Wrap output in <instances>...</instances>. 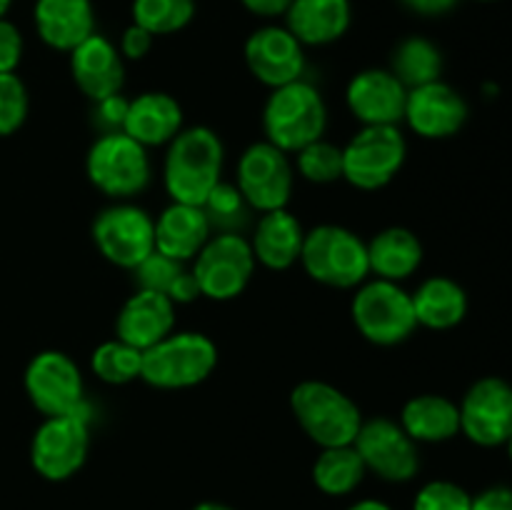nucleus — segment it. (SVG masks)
<instances>
[{
	"mask_svg": "<svg viewBox=\"0 0 512 510\" xmlns=\"http://www.w3.org/2000/svg\"><path fill=\"white\" fill-rule=\"evenodd\" d=\"M370 273L380 280L403 283L410 275L418 273L423 263V243L408 228H385L368 243Z\"/></svg>",
	"mask_w": 512,
	"mask_h": 510,
	"instance_id": "28",
	"label": "nucleus"
},
{
	"mask_svg": "<svg viewBox=\"0 0 512 510\" xmlns=\"http://www.w3.org/2000/svg\"><path fill=\"white\" fill-rule=\"evenodd\" d=\"M215 365L218 348L213 340L198 330H183L143 350L140 380L158 390H185L208 380Z\"/></svg>",
	"mask_w": 512,
	"mask_h": 510,
	"instance_id": "4",
	"label": "nucleus"
},
{
	"mask_svg": "<svg viewBox=\"0 0 512 510\" xmlns=\"http://www.w3.org/2000/svg\"><path fill=\"white\" fill-rule=\"evenodd\" d=\"M295 170L303 175L308 183L328 185L343 178V148L328 143V140H315L295 153Z\"/></svg>",
	"mask_w": 512,
	"mask_h": 510,
	"instance_id": "33",
	"label": "nucleus"
},
{
	"mask_svg": "<svg viewBox=\"0 0 512 510\" xmlns=\"http://www.w3.org/2000/svg\"><path fill=\"white\" fill-rule=\"evenodd\" d=\"M505 450H508V458H510V463H512V435H510L508 443H505Z\"/></svg>",
	"mask_w": 512,
	"mask_h": 510,
	"instance_id": "48",
	"label": "nucleus"
},
{
	"mask_svg": "<svg viewBox=\"0 0 512 510\" xmlns=\"http://www.w3.org/2000/svg\"><path fill=\"white\" fill-rule=\"evenodd\" d=\"M460 435L485 450L505 448L512 435V383L500 375L478 378L458 403Z\"/></svg>",
	"mask_w": 512,
	"mask_h": 510,
	"instance_id": "12",
	"label": "nucleus"
},
{
	"mask_svg": "<svg viewBox=\"0 0 512 510\" xmlns=\"http://www.w3.org/2000/svg\"><path fill=\"white\" fill-rule=\"evenodd\" d=\"M70 75L78 85L80 93L88 100H98L118 95L125 85V63L118 45L110 38L95 30L90 38H85L78 48L68 53Z\"/></svg>",
	"mask_w": 512,
	"mask_h": 510,
	"instance_id": "18",
	"label": "nucleus"
},
{
	"mask_svg": "<svg viewBox=\"0 0 512 510\" xmlns=\"http://www.w3.org/2000/svg\"><path fill=\"white\" fill-rule=\"evenodd\" d=\"M445 58L438 43H433L425 35H408L400 40L390 55V73L400 80L408 90L420 85L443 80Z\"/></svg>",
	"mask_w": 512,
	"mask_h": 510,
	"instance_id": "29",
	"label": "nucleus"
},
{
	"mask_svg": "<svg viewBox=\"0 0 512 510\" xmlns=\"http://www.w3.org/2000/svg\"><path fill=\"white\" fill-rule=\"evenodd\" d=\"M345 510H393L388 503H383V500H375V498H365V500H358V503H353L350 508Z\"/></svg>",
	"mask_w": 512,
	"mask_h": 510,
	"instance_id": "45",
	"label": "nucleus"
},
{
	"mask_svg": "<svg viewBox=\"0 0 512 510\" xmlns=\"http://www.w3.org/2000/svg\"><path fill=\"white\" fill-rule=\"evenodd\" d=\"M175 328V303L163 293L135 290L115 318V338L138 350L153 348Z\"/></svg>",
	"mask_w": 512,
	"mask_h": 510,
	"instance_id": "20",
	"label": "nucleus"
},
{
	"mask_svg": "<svg viewBox=\"0 0 512 510\" xmlns=\"http://www.w3.org/2000/svg\"><path fill=\"white\" fill-rule=\"evenodd\" d=\"M10 5H13V0H0V20H3L5 15H8Z\"/></svg>",
	"mask_w": 512,
	"mask_h": 510,
	"instance_id": "47",
	"label": "nucleus"
},
{
	"mask_svg": "<svg viewBox=\"0 0 512 510\" xmlns=\"http://www.w3.org/2000/svg\"><path fill=\"white\" fill-rule=\"evenodd\" d=\"M225 148L215 130L205 125L183 128L168 143L163 160V183L173 203L200 205L223 180Z\"/></svg>",
	"mask_w": 512,
	"mask_h": 510,
	"instance_id": "1",
	"label": "nucleus"
},
{
	"mask_svg": "<svg viewBox=\"0 0 512 510\" xmlns=\"http://www.w3.org/2000/svg\"><path fill=\"white\" fill-rule=\"evenodd\" d=\"M300 263L315 283L338 290L358 288L370 275L368 243L343 225H318L308 230Z\"/></svg>",
	"mask_w": 512,
	"mask_h": 510,
	"instance_id": "5",
	"label": "nucleus"
},
{
	"mask_svg": "<svg viewBox=\"0 0 512 510\" xmlns=\"http://www.w3.org/2000/svg\"><path fill=\"white\" fill-rule=\"evenodd\" d=\"M255 273V255L250 240L240 233L210 235L193 260V275L200 295L208 300H233L248 288Z\"/></svg>",
	"mask_w": 512,
	"mask_h": 510,
	"instance_id": "10",
	"label": "nucleus"
},
{
	"mask_svg": "<svg viewBox=\"0 0 512 510\" xmlns=\"http://www.w3.org/2000/svg\"><path fill=\"white\" fill-rule=\"evenodd\" d=\"M28 88L18 73H0V138L18 133L28 118Z\"/></svg>",
	"mask_w": 512,
	"mask_h": 510,
	"instance_id": "35",
	"label": "nucleus"
},
{
	"mask_svg": "<svg viewBox=\"0 0 512 510\" xmlns=\"http://www.w3.org/2000/svg\"><path fill=\"white\" fill-rule=\"evenodd\" d=\"M290 410L303 433L320 448L353 445L363 425L358 403L323 380H303L295 385L290 393Z\"/></svg>",
	"mask_w": 512,
	"mask_h": 510,
	"instance_id": "3",
	"label": "nucleus"
},
{
	"mask_svg": "<svg viewBox=\"0 0 512 510\" xmlns=\"http://www.w3.org/2000/svg\"><path fill=\"white\" fill-rule=\"evenodd\" d=\"M410 295H413L415 320L428 330L455 328V325L463 323L470 308L465 288L448 275L425 278Z\"/></svg>",
	"mask_w": 512,
	"mask_h": 510,
	"instance_id": "27",
	"label": "nucleus"
},
{
	"mask_svg": "<svg viewBox=\"0 0 512 510\" xmlns=\"http://www.w3.org/2000/svg\"><path fill=\"white\" fill-rule=\"evenodd\" d=\"M295 183V170L288 153L275 148L268 140L248 145L238 160L235 188L250 205V210L270 213L290 203Z\"/></svg>",
	"mask_w": 512,
	"mask_h": 510,
	"instance_id": "13",
	"label": "nucleus"
},
{
	"mask_svg": "<svg viewBox=\"0 0 512 510\" xmlns=\"http://www.w3.org/2000/svg\"><path fill=\"white\" fill-rule=\"evenodd\" d=\"M85 175L103 195L128 200L150 185L153 165L145 145L125 133L100 135L85 158Z\"/></svg>",
	"mask_w": 512,
	"mask_h": 510,
	"instance_id": "7",
	"label": "nucleus"
},
{
	"mask_svg": "<svg viewBox=\"0 0 512 510\" xmlns=\"http://www.w3.org/2000/svg\"><path fill=\"white\" fill-rule=\"evenodd\" d=\"M88 403L68 415L45 418L30 440V465L40 478L63 483L88 460L90 415Z\"/></svg>",
	"mask_w": 512,
	"mask_h": 510,
	"instance_id": "8",
	"label": "nucleus"
},
{
	"mask_svg": "<svg viewBox=\"0 0 512 510\" xmlns=\"http://www.w3.org/2000/svg\"><path fill=\"white\" fill-rule=\"evenodd\" d=\"M408 88L388 68L360 70L345 90V103L363 125L403 123Z\"/></svg>",
	"mask_w": 512,
	"mask_h": 510,
	"instance_id": "19",
	"label": "nucleus"
},
{
	"mask_svg": "<svg viewBox=\"0 0 512 510\" xmlns=\"http://www.w3.org/2000/svg\"><path fill=\"white\" fill-rule=\"evenodd\" d=\"M475 3H498V0H475Z\"/></svg>",
	"mask_w": 512,
	"mask_h": 510,
	"instance_id": "49",
	"label": "nucleus"
},
{
	"mask_svg": "<svg viewBox=\"0 0 512 510\" xmlns=\"http://www.w3.org/2000/svg\"><path fill=\"white\" fill-rule=\"evenodd\" d=\"M198 13V0H133L130 18L148 33L173 35L188 28Z\"/></svg>",
	"mask_w": 512,
	"mask_h": 510,
	"instance_id": "31",
	"label": "nucleus"
},
{
	"mask_svg": "<svg viewBox=\"0 0 512 510\" xmlns=\"http://www.w3.org/2000/svg\"><path fill=\"white\" fill-rule=\"evenodd\" d=\"M168 298L173 300L175 305H185V303H193V300L203 298L198 288V280H195L193 270L185 268L183 273L178 275V280L173 283V288L168 290Z\"/></svg>",
	"mask_w": 512,
	"mask_h": 510,
	"instance_id": "43",
	"label": "nucleus"
},
{
	"mask_svg": "<svg viewBox=\"0 0 512 510\" xmlns=\"http://www.w3.org/2000/svg\"><path fill=\"white\" fill-rule=\"evenodd\" d=\"M130 100L123 98V93L110 95V98L98 100L93 108V123L100 130V135L123 133L125 115H128Z\"/></svg>",
	"mask_w": 512,
	"mask_h": 510,
	"instance_id": "38",
	"label": "nucleus"
},
{
	"mask_svg": "<svg viewBox=\"0 0 512 510\" xmlns=\"http://www.w3.org/2000/svg\"><path fill=\"white\" fill-rule=\"evenodd\" d=\"M470 510H512V485H490L473 495Z\"/></svg>",
	"mask_w": 512,
	"mask_h": 510,
	"instance_id": "41",
	"label": "nucleus"
},
{
	"mask_svg": "<svg viewBox=\"0 0 512 510\" xmlns=\"http://www.w3.org/2000/svg\"><path fill=\"white\" fill-rule=\"evenodd\" d=\"M408 13L420 15V18H440L448 15L450 10L458 8L460 0H398Z\"/></svg>",
	"mask_w": 512,
	"mask_h": 510,
	"instance_id": "42",
	"label": "nucleus"
},
{
	"mask_svg": "<svg viewBox=\"0 0 512 510\" xmlns=\"http://www.w3.org/2000/svg\"><path fill=\"white\" fill-rule=\"evenodd\" d=\"M93 243L108 263L133 270L155 250V220L140 205L120 200L95 215Z\"/></svg>",
	"mask_w": 512,
	"mask_h": 510,
	"instance_id": "11",
	"label": "nucleus"
},
{
	"mask_svg": "<svg viewBox=\"0 0 512 510\" xmlns=\"http://www.w3.org/2000/svg\"><path fill=\"white\" fill-rule=\"evenodd\" d=\"M210 220L200 205L170 203L155 220V250L188 263L210 240Z\"/></svg>",
	"mask_w": 512,
	"mask_h": 510,
	"instance_id": "25",
	"label": "nucleus"
},
{
	"mask_svg": "<svg viewBox=\"0 0 512 510\" xmlns=\"http://www.w3.org/2000/svg\"><path fill=\"white\" fill-rule=\"evenodd\" d=\"M183 270L185 263L153 250L138 268H133V275L135 283H138V290H153V293L168 295V290L173 288V283L178 280V275Z\"/></svg>",
	"mask_w": 512,
	"mask_h": 510,
	"instance_id": "37",
	"label": "nucleus"
},
{
	"mask_svg": "<svg viewBox=\"0 0 512 510\" xmlns=\"http://www.w3.org/2000/svg\"><path fill=\"white\" fill-rule=\"evenodd\" d=\"M368 470L355 445H338V448H320V455L313 463V483L320 493L330 498H343L360 488Z\"/></svg>",
	"mask_w": 512,
	"mask_h": 510,
	"instance_id": "30",
	"label": "nucleus"
},
{
	"mask_svg": "<svg viewBox=\"0 0 512 510\" xmlns=\"http://www.w3.org/2000/svg\"><path fill=\"white\" fill-rule=\"evenodd\" d=\"M203 210L210 220V228H220V233H240L243 223L248 220L250 205L245 203L235 185L220 180L203 203Z\"/></svg>",
	"mask_w": 512,
	"mask_h": 510,
	"instance_id": "34",
	"label": "nucleus"
},
{
	"mask_svg": "<svg viewBox=\"0 0 512 510\" xmlns=\"http://www.w3.org/2000/svg\"><path fill=\"white\" fill-rule=\"evenodd\" d=\"M183 130V108L173 95L163 90H148L130 100L123 133L145 148L168 145Z\"/></svg>",
	"mask_w": 512,
	"mask_h": 510,
	"instance_id": "23",
	"label": "nucleus"
},
{
	"mask_svg": "<svg viewBox=\"0 0 512 510\" xmlns=\"http://www.w3.org/2000/svg\"><path fill=\"white\" fill-rule=\"evenodd\" d=\"M153 43H155V35L148 33L145 28H140V25L130 23L128 28L120 33V43H118V50L123 58L128 60H143L145 55L153 50Z\"/></svg>",
	"mask_w": 512,
	"mask_h": 510,
	"instance_id": "40",
	"label": "nucleus"
},
{
	"mask_svg": "<svg viewBox=\"0 0 512 510\" xmlns=\"http://www.w3.org/2000/svg\"><path fill=\"white\" fill-rule=\"evenodd\" d=\"M350 315L368 343L390 348L400 345L420 328L415 320L413 295L393 280H365L355 290Z\"/></svg>",
	"mask_w": 512,
	"mask_h": 510,
	"instance_id": "6",
	"label": "nucleus"
},
{
	"mask_svg": "<svg viewBox=\"0 0 512 510\" xmlns=\"http://www.w3.org/2000/svg\"><path fill=\"white\" fill-rule=\"evenodd\" d=\"M250 15L255 18H263V20H275V18H283L288 13L290 3L293 0H238Z\"/></svg>",
	"mask_w": 512,
	"mask_h": 510,
	"instance_id": "44",
	"label": "nucleus"
},
{
	"mask_svg": "<svg viewBox=\"0 0 512 510\" xmlns=\"http://www.w3.org/2000/svg\"><path fill=\"white\" fill-rule=\"evenodd\" d=\"M325 125H328V108L308 80H295V83L273 88L270 98L263 108V130L265 140L280 148L283 153H298L305 145L323 138Z\"/></svg>",
	"mask_w": 512,
	"mask_h": 510,
	"instance_id": "2",
	"label": "nucleus"
},
{
	"mask_svg": "<svg viewBox=\"0 0 512 510\" xmlns=\"http://www.w3.org/2000/svg\"><path fill=\"white\" fill-rule=\"evenodd\" d=\"M243 58L250 75L268 88L295 83L305 73V45L285 25H260L248 35Z\"/></svg>",
	"mask_w": 512,
	"mask_h": 510,
	"instance_id": "16",
	"label": "nucleus"
},
{
	"mask_svg": "<svg viewBox=\"0 0 512 510\" xmlns=\"http://www.w3.org/2000/svg\"><path fill=\"white\" fill-rule=\"evenodd\" d=\"M285 28L305 48H325L343 38L353 25L350 0H293L283 15Z\"/></svg>",
	"mask_w": 512,
	"mask_h": 510,
	"instance_id": "22",
	"label": "nucleus"
},
{
	"mask_svg": "<svg viewBox=\"0 0 512 510\" xmlns=\"http://www.w3.org/2000/svg\"><path fill=\"white\" fill-rule=\"evenodd\" d=\"M408 143L398 125H363L343 148V180L358 190H380L400 173Z\"/></svg>",
	"mask_w": 512,
	"mask_h": 510,
	"instance_id": "9",
	"label": "nucleus"
},
{
	"mask_svg": "<svg viewBox=\"0 0 512 510\" xmlns=\"http://www.w3.org/2000/svg\"><path fill=\"white\" fill-rule=\"evenodd\" d=\"M28 400L45 418L75 413L85 405V383L78 363L63 350H43L28 363L23 375Z\"/></svg>",
	"mask_w": 512,
	"mask_h": 510,
	"instance_id": "14",
	"label": "nucleus"
},
{
	"mask_svg": "<svg viewBox=\"0 0 512 510\" xmlns=\"http://www.w3.org/2000/svg\"><path fill=\"white\" fill-rule=\"evenodd\" d=\"M33 25L48 48L70 53L95 33V5L93 0H35Z\"/></svg>",
	"mask_w": 512,
	"mask_h": 510,
	"instance_id": "21",
	"label": "nucleus"
},
{
	"mask_svg": "<svg viewBox=\"0 0 512 510\" xmlns=\"http://www.w3.org/2000/svg\"><path fill=\"white\" fill-rule=\"evenodd\" d=\"M353 445L363 458L365 470L375 473L385 483H408L418 475V443L405 433L398 420L385 415L363 420Z\"/></svg>",
	"mask_w": 512,
	"mask_h": 510,
	"instance_id": "15",
	"label": "nucleus"
},
{
	"mask_svg": "<svg viewBox=\"0 0 512 510\" xmlns=\"http://www.w3.org/2000/svg\"><path fill=\"white\" fill-rule=\"evenodd\" d=\"M25 40L13 20H0V73H15L23 60Z\"/></svg>",
	"mask_w": 512,
	"mask_h": 510,
	"instance_id": "39",
	"label": "nucleus"
},
{
	"mask_svg": "<svg viewBox=\"0 0 512 510\" xmlns=\"http://www.w3.org/2000/svg\"><path fill=\"white\" fill-rule=\"evenodd\" d=\"M398 423L415 443H448L460 435V410L445 395L423 393L403 405Z\"/></svg>",
	"mask_w": 512,
	"mask_h": 510,
	"instance_id": "26",
	"label": "nucleus"
},
{
	"mask_svg": "<svg viewBox=\"0 0 512 510\" xmlns=\"http://www.w3.org/2000/svg\"><path fill=\"white\" fill-rule=\"evenodd\" d=\"M303 240L305 230L300 220L288 208H280L260 213L250 248H253L255 263L265 265L268 270H288L300 263Z\"/></svg>",
	"mask_w": 512,
	"mask_h": 510,
	"instance_id": "24",
	"label": "nucleus"
},
{
	"mask_svg": "<svg viewBox=\"0 0 512 510\" xmlns=\"http://www.w3.org/2000/svg\"><path fill=\"white\" fill-rule=\"evenodd\" d=\"M468 100L445 80L408 90L403 120L425 140H445L458 135L468 123Z\"/></svg>",
	"mask_w": 512,
	"mask_h": 510,
	"instance_id": "17",
	"label": "nucleus"
},
{
	"mask_svg": "<svg viewBox=\"0 0 512 510\" xmlns=\"http://www.w3.org/2000/svg\"><path fill=\"white\" fill-rule=\"evenodd\" d=\"M140 365H143V350L120 338L105 340L90 355V370L95 378L108 385H128L138 380Z\"/></svg>",
	"mask_w": 512,
	"mask_h": 510,
	"instance_id": "32",
	"label": "nucleus"
},
{
	"mask_svg": "<svg viewBox=\"0 0 512 510\" xmlns=\"http://www.w3.org/2000/svg\"><path fill=\"white\" fill-rule=\"evenodd\" d=\"M473 495L455 480H430L415 493L413 510H470Z\"/></svg>",
	"mask_w": 512,
	"mask_h": 510,
	"instance_id": "36",
	"label": "nucleus"
},
{
	"mask_svg": "<svg viewBox=\"0 0 512 510\" xmlns=\"http://www.w3.org/2000/svg\"><path fill=\"white\" fill-rule=\"evenodd\" d=\"M193 510H233L225 503H215V500H205V503H198Z\"/></svg>",
	"mask_w": 512,
	"mask_h": 510,
	"instance_id": "46",
	"label": "nucleus"
}]
</instances>
